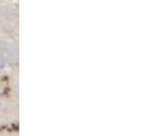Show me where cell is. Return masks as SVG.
<instances>
[{
    "instance_id": "obj_1",
    "label": "cell",
    "mask_w": 156,
    "mask_h": 136,
    "mask_svg": "<svg viewBox=\"0 0 156 136\" xmlns=\"http://www.w3.org/2000/svg\"><path fill=\"white\" fill-rule=\"evenodd\" d=\"M5 68H7V61L2 56H0V72H2Z\"/></svg>"
}]
</instances>
